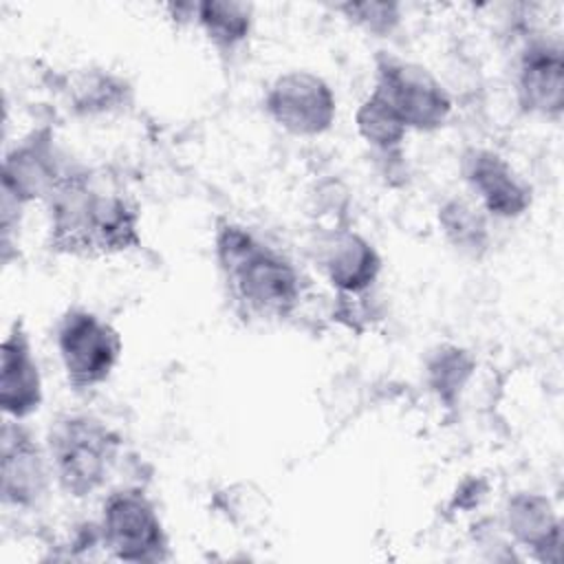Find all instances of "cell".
Instances as JSON below:
<instances>
[{
  "label": "cell",
  "mask_w": 564,
  "mask_h": 564,
  "mask_svg": "<svg viewBox=\"0 0 564 564\" xmlns=\"http://www.w3.org/2000/svg\"><path fill=\"white\" fill-rule=\"evenodd\" d=\"M372 93L388 104L408 130H438L452 115V97L441 79L425 66L394 55L377 59Z\"/></svg>",
  "instance_id": "277c9868"
},
{
  "label": "cell",
  "mask_w": 564,
  "mask_h": 564,
  "mask_svg": "<svg viewBox=\"0 0 564 564\" xmlns=\"http://www.w3.org/2000/svg\"><path fill=\"white\" fill-rule=\"evenodd\" d=\"M471 370H474V359L456 346H441L427 359L430 388L443 401L456 399V394L465 388Z\"/></svg>",
  "instance_id": "ac0fdd59"
},
{
  "label": "cell",
  "mask_w": 564,
  "mask_h": 564,
  "mask_svg": "<svg viewBox=\"0 0 564 564\" xmlns=\"http://www.w3.org/2000/svg\"><path fill=\"white\" fill-rule=\"evenodd\" d=\"M505 522L509 533L522 546L531 549L542 562H557L560 553V520L551 502L540 494H516L505 509Z\"/></svg>",
  "instance_id": "5bb4252c"
},
{
  "label": "cell",
  "mask_w": 564,
  "mask_h": 564,
  "mask_svg": "<svg viewBox=\"0 0 564 564\" xmlns=\"http://www.w3.org/2000/svg\"><path fill=\"white\" fill-rule=\"evenodd\" d=\"M53 469L33 434L15 419L2 425V502L33 507L42 500Z\"/></svg>",
  "instance_id": "30bf717a"
},
{
  "label": "cell",
  "mask_w": 564,
  "mask_h": 564,
  "mask_svg": "<svg viewBox=\"0 0 564 564\" xmlns=\"http://www.w3.org/2000/svg\"><path fill=\"white\" fill-rule=\"evenodd\" d=\"M516 93L520 106L546 119H560L564 108V57L560 42L531 40L518 59Z\"/></svg>",
  "instance_id": "8fae6325"
},
{
  "label": "cell",
  "mask_w": 564,
  "mask_h": 564,
  "mask_svg": "<svg viewBox=\"0 0 564 564\" xmlns=\"http://www.w3.org/2000/svg\"><path fill=\"white\" fill-rule=\"evenodd\" d=\"M0 405L7 419L22 421L42 405V377L26 330L11 326L0 350Z\"/></svg>",
  "instance_id": "7c38bea8"
},
{
  "label": "cell",
  "mask_w": 564,
  "mask_h": 564,
  "mask_svg": "<svg viewBox=\"0 0 564 564\" xmlns=\"http://www.w3.org/2000/svg\"><path fill=\"white\" fill-rule=\"evenodd\" d=\"M214 251L229 293L260 317H286L302 300V278L295 264L253 236L249 229L223 223Z\"/></svg>",
  "instance_id": "7a4b0ae2"
},
{
  "label": "cell",
  "mask_w": 564,
  "mask_h": 564,
  "mask_svg": "<svg viewBox=\"0 0 564 564\" xmlns=\"http://www.w3.org/2000/svg\"><path fill=\"white\" fill-rule=\"evenodd\" d=\"M317 262L328 282L344 295L368 291L379 273L381 258L372 242L350 229H335L319 240Z\"/></svg>",
  "instance_id": "4fadbf2b"
},
{
  "label": "cell",
  "mask_w": 564,
  "mask_h": 564,
  "mask_svg": "<svg viewBox=\"0 0 564 564\" xmlns=\"http://www.w3.org/2000/svg\"><path fill=\"white\" fill-rule=\"evenodd\" d=\"M75 170L59 161L51 137L33 134L4 156L2 203L24 207L35 198L48 200Z\"/></svg>",
  "instance_id": "ba28073f"
},
{
  "label": "cell",
  "mask_w": 564,
  "mask_h": 564,
  "mask_svg": "<svg viewBox=\"0 0 564 564\" xmlns=\"http://www.w3.org/2000/svg\"><path fill=\"white\" fill-rule=\"evenodd\" d=\"M460 172L478 207L489 216L518 218L531 207V187L498 152L469 148L460 159Z\"/></svg>",
  "instance_id": "9c48e42d"
},
{
  "label": "cell",
  "mask_w": 564,
  "mask_h": 564,
  "mask_svg": "<svg viewBox=\"0 0 564 564\" xmlns=\"http://www.w3.org/2000/svg\"><path fill=\"white\" fill-rule=\"evenodd\" d=\"M264 110L282 130L295 137H317L333 126L337 99L319 75L289 70L271 82L264 95Z\"/></svg>",
  "instance_id": "52a82bcc"
},
{
  "label": "cell",
  "mask_w": 564,
  "mask_h": 564,
  "mask_svg": "<svg viewBox=\"0 0 564 564\" xmlns=\"http://www.w3.org/2000/svg\"><path fill=\"white\" fill-rule=\"evenodd\" d=\"M51 249L73 256H112L141 245L139 212L121 194L97 192L75 170L48 198Z\"/></svg>",
  "instance_id": "6da1fadb"
},
{
  "label": "cell",
  "mask_w": 564,
  "mask_h": 564,
  "mask_svg": "<svg viewBox=\"0 0 564 564\" xmlns=\"http://www.w3.org/2000/svg\"><path fill=\"white\" fill-rule=\"evenodd\" d=\"M438 223L445 238L465 253H480L487 247L489 231L485 214L478 203L465 198H449L438 209Z\"/></svg>",
  "instance_id": "2e32d148"
},
{
  "label": "cell",
  "mask_w": 564,
  "mask_h": 564,
  "mask_svg": "<svg viewBox=\"0 0 564 564\" xmlns=\"http://www.w3.org/2000/svg\"><path fill=\"white\" fill-rule=\"evenodd\" d=\"M335 9L348 22H352L361 31L377 37L390 35L401 22V7L397 2H377V0L344 2V4H337Z\"/></svg>",
  "instance_id": "ffe728a7"
},
{
  "label": "cell",
  "mask_w": 564,
  "mask_h": 564,
  "mask_svg": "<svg viewBox=\"0 0 564 564\" xmlns=\"http://www.w3.org/2000/svg\"><path fill=\"white\" fill-rule=\"evenodd\" d=\"M121 438L93 414H64L51 423L46 452L59 487L75 498L101 489L117 463Z\"/></svg>",
  "instance_id": "3957f363"
},
{
  "label": "cell",
  "mask_w": 564,
  "mask_h": 564,
  "mask_svg": "<svg viewBox=\"0 0 564 564\" xmlns=\"http://www.w3.org/2000/svg\"><path fill=\"white\" fill-rule=\"evenodd\" d=\"M126 90H128V86L119 77H112L106 73H95V75H86L79 79V84L73 93V104L84 115L110 112V110L119 108Z\"/></svg>",
  "instance_id": "d6986e66"
},
{
  "label": "cell",
  "mask_w": 564,
  "mask_h": 564,
  "mask_svg": "<svg viewBox=\"0 0 564 564\" xmlns=\"http://www.w3.org/2000/svg\"><path fill=\"white\" fill-rule=\"evenodd\" d=\"M55 341L66 379L75 388L104 383L121 355L119 333L86 308H73L62 317Z\"/></svg>",
  "instance_id": "8992f818"
},
{
  "label": "cell",
  "mask_w": 564,
  "mask_h": 564,
  "mask_svg": "<svg viewBox=\"0 0 564 564\" xmlns=\"http://www.w3.org/2000/svg\"><path fill=\"white\" fill-rule=\"evenodd\" d=\"M357 132L366 143H370L379 152H394L401 148L408 128L401 119L388 108V104L370 93L355 112Z\"/></svg>",
  "instance_id": "e0dca14e"
},
{
  "label": "cell",
  "mask_w": 564,
  "mask_h": 564,
  "mask_svg": "<svg viewBox=\"0 0 564 564\" xmlns=\"http://www.w3.org/2000/svg\"><path fill=\"white\" fill-rule=\"evenodd\" d=\"M189 18L220 51H234L247 42L253 26V9L236 0H205L189 4Z\"/></svg>",
  "instance_id": "9a60e30c"
},
{
  "label": "cell",
  "mask_w": 564,
  "mask_h": 564,
  "mask_svg": "<svg viewBox=\"0 0 564 564\" xmlns=\"http://www.w3.org/2000/svg\"><path fill=\"white\" fill-rule=\"evenodd\" d=\"M99 538L123 562H159L167 553L163 522L152 500L139 489H119L104 500Z\"/></svg>",
  "instance_id": "5b68a950"
}]
</instances>
